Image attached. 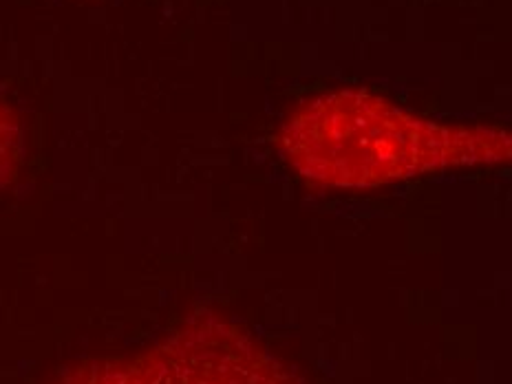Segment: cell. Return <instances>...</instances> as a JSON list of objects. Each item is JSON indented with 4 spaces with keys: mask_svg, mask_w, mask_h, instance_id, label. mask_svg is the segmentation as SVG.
<instances>
[{
    "mask_svg": "<svg viewBox=\"0 0 512 384\" xmlns=\"http://www.w3.org/2000/svg\"><path fill=\"white\" fill-rule=\"evenodd\" d=\"M18 155V124L12 111L0 106V177L12 173Z\"/></svg>",
    "mask_w": 512,
    "mask_h": 384,
    "instance_id": "cell-3",
    "label": "cell"
},
{
    "mask_svg": "<svg viewBox=\"0 0 512 384\" xmlns=\"http://www.w3.org/2000/svg\"><path fill=\"white\" fill-rule=\"evenodd\" d=\"M285 162L309 186L376 190L451 170L512 166V131L442 122L367 89L298 104L279 131Z\"/></svg>",
    "mask_w": 512,
    "mask_h": 384,
    "instance_id": "cell-1",
    "label": "cell"
},
{
    "mask_svg": "<svg viewBox=\"0 0 512 384\" xmlns=\"http://www.w3.org/2000/svg\"><path fill=\"white\" fill-rule=\"evenodd\" d=\"M144 384H290L250 340L221 329H195L151 356Z\"/></svg>",
    "mask_w": 512,
    "mask_h": 384,
    "instance_id": "cell-2",
    "label": "cell"
}]
</instances>
